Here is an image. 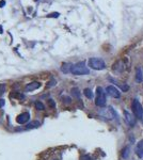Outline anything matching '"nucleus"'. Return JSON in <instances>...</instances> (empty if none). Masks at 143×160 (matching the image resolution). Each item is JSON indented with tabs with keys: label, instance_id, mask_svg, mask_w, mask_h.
<instances>
[{
	"label": "nucleus",
	"instance_id": "1",
	"mask_svg": "<svg viewBox=\"0 0 143 160\" xmlns=\"http://www.w3.org/2000/svg\"><path fill=\"white\" fill-rule=\"evenodd\" d=\"M71 73L73 74V75H76V76L88 75V74L90 73V69H88V66H85L84 62H78V63L73 65Z\"/></svg>",
	"mask_w": 143,
	"mask_h": 160
},
{
	"label": "nucleus",
	"instance_id": "2",
	"mask_svg": "<svg viewBox=\"0 0 143 160\" xmlns=\"http://www.w3.org/2000/svg\"><path fill=\"white\" fill-rule=\"evenodd\" d=\"M106 92L104 91L102 87L96 88V99H95V105L98 107H104L106 106Z\"/></svg>",
	"mask_w": 143,
	"mask_h": 160
},
{
	"label": "nucleus",
	"instance_id": "3",
	"mask_svg": "<svg viewBox=\"0 0 143 160\" xmlns=\"http://www.w3.org/2000/svg\"><path fill=\"white\" fill-rule=\"evenodd\" d=\"M89 66L95 71H102L106 69V63L100 58H91L89 60Z\"/></svg>",
	"mask_w": 143,
	"mask_h": 160
},
{
	"label": "nucleus",
	"instance_id": "4",
	"mask_svg": "<svg viewBox=\"0 0 143 160\" xmlns=\"http://www.w3.org/2000/svg\"><path fill=\"white\" fill-rule=\"evenodd\" d=\"M132 111H134V114L137 119L141 120L143 117V108L142 105L140 104V101L138 99H134L132 104Z\"/></svg>",
	"mask_w": 143,
	"mask_h": 160
},
{
	"label": "nucleus",
	"instance_id": "5",
	"mask_svg": "<svg viewBox=\"0 0 143 160\" xmlns=\"http://www.w3.org/2000/svg\"><path fill=\"white\" fill-rule=\"evenodd\" d=\"M99 114L104 117L105 119H108V120H113L118 117V114H116V112L114 111L112 107H108V108H104L99 111Z\"/></svg>",
	"mask_w": 143,
	"mask_h": 160
},
{
	"label": "nucleus",
	"instance_id": "6",
	"mask_svg": "<svg viewBox=\"0 0 143 160\" xmlns=\"http://www.w3.org/2000/svg\"><path fill=\"white\" fill-rule=\"evenodd\" d=\"M106 92L111 96V97H113V98H120L121 97L120 91H119L116 87H113V85H109V87H107Z\"/></svg>",
	"mask_w": 143,
	"mask_h": 160
},
{
	"label": "nucleus",
	"instance_id": "7",
	"mask_svg": "<svg viewBox=\"0 0 143 160\" xmlns=\"http://www.w3.org/2000/svg\"><path fill=\"white\" fill-rule=\"evenodd\" d=\"M30 120V113L29 112H23L16 117V122L18 124H26Z\"/></svg>",
	"mask_w": 143,
	"mask_h": 160
},
{
	"label": "nucleus",
	"instance_id": "8",
	"mask_svg": "<svg viewBox=\"0 0 143 160\" xmlns=\"http://www.w3.org/2000/svg\"><path fill=\"white\" fill-rule=\"evenodd\" d=\"M124 119H125V122L129 125V127H134L135 124H136L134 117H132L128 111H124Z\"/></svg>",
	"mask_w": 143,
	"mask_h": 160
},
{
	"label": "nucleus",
	"instance_id": "9",
	"mask_svg": "<svg viewBox=\"0 0 143 160\" xmlns=\"http://www.w3.org/2000/svg\"><path fill=\"white\" fill-rule=\"evenodd\" d=\"M41 87V83L39 81H33L31 83H28L27 85L25 87V92H32L34 90H37L39 88Z\"/></svg>",
	"mask_w": 143,
	"mask_h": 160
},
{
	"label": "nucleus",
	"instance_id": "10",
	"mask_svg": "<svg viewBox=\"0 0 143 160\" xmlns=\"http://www.w3.org/2000/svg\"><path fill=\"white\" fill-rule=\"evenodd\" d=\"M125 69V65L123 64V61H118L116 63L113 64V67L112 69L114 72H116V73H121V72H123Z\"/></svg>",
	"mask_w": 143,
	"mask_h": 160
},
{
	"label": "nucleus",
	"instance_id": "11",
	"mask_svg": "<svg viewBox=\"0 0 143 160\" xmlns=\"http://www.w3.org/2000/svg\"><path fill=\"white\" fill-rule=\"evenodd\" d=\"M136 154L137 156H138L139 158H142L143 157V140H140V141L138 142V144H137L136 146Z\"/></svg>",
	"mask_w": 143,
	"mask_h": 160
},
{
	"label": "nucleus",
	"instance_id": "12",
	"mask_svg": "<svg viewBox=\"0 0 143 160\" xmlns=\"http://www.w3.org/2000/svg\"><path fill=\"white\" fill-rule=\"evenodd\" d=\"M143 80V69L138 66L136 69V81L137 82H142Z\"/></svg>",
	"mask_w": 143,
	"mask_h": 160
},
{
	"label": "nucleus",
	"instance_id": "13",
	"mask_svg": "<svg viewBox=\"0 0 143 160\" xmlns=\"http://www.w3.org/2000/svg\"><path fill=\"white\" fill-rule=\"evenodd\" d=\"M72 67H73V64H71V63H63L62 66H61V72H63L64 74H68V73H71Z\"/></svg>",
	"mask_w": 143,
	"mask_h": 160
},
{
	"label": "nucleus",
	"instance_id": "14",
	"mask_svg": "<svg viewBox=\"0 0 143 160\" xmlns=\"http://www.w3.org/2000/svg\"><path fill=\"white\" fill-rule=\"evenodd\" d=\"M71 92H72V95L74 96L75 98L80 99V91H79L78 88H73Z\"/></svg>",
	"mask_w": 143,
	"mask_h": 160
},
{
	"label": "nucleus",
	"instance_id": "15",
	"mask_svg": "<svg viewBox=\"0 0 143 160\" xmlns=\"http://www.w3.org/2000/svg\"><path fill=\"white\" fill-rule=\"evenodd\" d=\"M83 94L85 95V97L87 98H89V99H92L93 98V92H92V90L91 89H84V91H83Z\"/></svg>",
	"mask_w": 143,
	"mask_h": 160
},
{
	"label": "nucleus",
	"instance_id": "16",
	"mask_svg": "<svg viewBox=\"0 0 143 160\" xmlns=\"http://www.w3.org/2000/svg\"><path fill=\"white\" fill-rule=\"evenodd\" d=\"M40 125H41V124H40V122L34 121V122H31V123L28 124V125H27V128H28V129H31V128H37Z\"/></svg>",
	"mask_w": 143,
	"mask_h": 160
},
{
	"label": "nucleus",
	"instance_id": "17",
	"mask_svg": "<svg viewBox=\"0 0 143 160\" xmlns=\"http://www.w3.org/2000/svg\"><path fill=\"white\" fill-rule=\"evenodd\" d=\"M129 151H130V147H129V146H126L124 149H123L122 157L124 158V159H126V158H128V156H129Z\"/></svg>",
	"mask_w": 143,
	"mask_h": 160
},
{
	"label": "nucleus",
	"instance_id": "18",
	"mask_svg": "<svg viewBox=\"0 0 143 160\" xmlns=\"http://www.w3.org/2000/svg\"><path fill=\"white\" fill-rule=\"evenodd\" d=\"M35 108H37V110H40V111H43V110L45 109V106L43 105L41 101H37V103H35Z\"/></svg>",
	"mask_w": 143,
	"mask_h": 160
},
{
	"label": "nucleus",
	"instance_id": "19",
	"mask_svg": "<svg viewBox=\"0 0 143 160\" xmlns=\"http://www.w3.org/2000/svg\"><path fill=\"white\" fill-rule=\"evenodd\" d=\"M47 104H48L49 108H51V109H55V107H56V103H55V101H53V99L49 98V99H48V101H47Z\"/></svg>",
	"mask_w": 143,
	"mask_h": 160
},
{
	"label": "nucleus",
	"instance_id": "20",
	"mask_svg": "<svg viewBox=\"0 0 143 160\" xmlns=\"http://www.w3.org/2000/svg\"><path fill=\"white\" fill-rule=\"evenodd\" d=\"M56 85H57V81H56L55 79H52V80H50V81H49L48 83H47L46 87H47V88H51V87H55Z\"/></svg>",
	"mask_w": 143,
	"mask_h": 160
},
{
	"label": "nucleus",
	"instance_id": "21",
	"mask_svg": "<svg viewBox=\"0 0 143 160\" xmlns=\"http://www.w3.org/2000/svg\"><path fill=\"white\" fill-rule=\"evenodd\" d=\"M5 85H0V96L3 95V93H5Z\"/></svg>",
	"mask_w": 143,
	"mask_h": 160
},
{
	"label": "nucleus",
	"instance_id": "22",
	"mask_svg": "<svg viewBox=\"0 0 143 160\" xmlns=\"http://www.w3.org/2000/svg\"><path fill=\"white\" fill-rule=\"evenodd\" d=\"M59 15H60V14H59L58 12H56V13H51V14H49V15L47 16V17H59Z\"/></svg>",
	"mask_w": 143,
	"mask_h": 160
},
{
	"label": "nucleus",
	"instance_id": "23",
	"mask_svg": "<svg viewBox=\"0 0 143 160\" xmlns=\"http://www.w3.org/2000/svg\"><path fill=\"white\" fill-rule=\"evenodd\" d=\"M5 99H3V98H0V108H2L3 106H5Z\"/></svg>",
	"mask_w": 143,
	"mask_h": 160
},
{
	"label": "nucleus",
	"instance_id": "24",
	"mask_svg": "<svg viewBox=\"0 0 143 160\" xmlns=\"http://www.w3.org/2000/svg\"><path fill=\"white\" fill-rule=\"evenodd\" d=\"M5 5V0H1V1H0V8H2Z\"/></svg>",
	"mask_w": 143,
	"mask_h": 160
},
{
	"label": "nucleus",
	"instance_id": "25",
	"mask_svg": "<svg viewBox=\"0 0 143 160\" xmlns=\"http://www.w3.org/2000/svg\"><path fill=\"white\" fill-rule=\"evenodd\" d=\"M3 32V28H2V26H0V33H2Z\"/></svg>",
	"mask_w": 143,
	"mask_h": 160
},
{
	"label": "nucleus",
	"instance_id": "26",
	"mask_svg": "<svg viewBox=\"0 0 143 160\" xmlns=\"http://www.w3.org/2000/svg\"><path fill=\"white\" fill-rule=\"evenodd\" d=\"M34 1H37V0H34Z\"/></svg>",
	"mask_w": 143,
	"mask_h": 160
}]
</instances>
